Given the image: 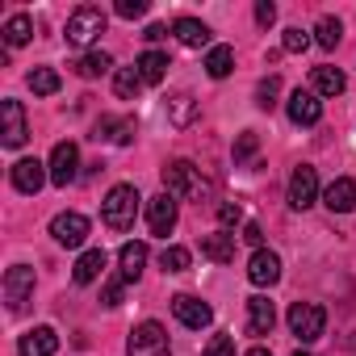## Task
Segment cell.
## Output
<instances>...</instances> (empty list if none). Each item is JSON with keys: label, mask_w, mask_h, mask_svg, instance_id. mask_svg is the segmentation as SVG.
<instances>
[{"label": "cell", "mask_w": 356, "mask_h": 356, "mask_svg": "<svg viewBox=\"0 0 356 356\" xmlns=\"http://www.w3.org/2000/svg\"><path fill=\"white\" fill-rule=\"evenodd\" d=\"M163 193H172L176 202H206L210 197V181L189 159H172L163 168Z\"/></svg>", "instance_id": "1"}, {"label": "cell", "mask_w": 356, "mask_h": 356, "mask_svg": "<svg viewBox=\"0 0 356 356\" xmlns=\"http://www.w3.org/2000/svg\"><path fill=\"white\" fill-rule=\"evenodd\" d=\"M138 189L134 185H113L109 193H105V202H101V218H105V227L109 231H130L134 227V214H138Z\"/></svg>", "instance_id": "2"}, {"label": "cell", "mask_w": 356, "mask_h": 356, "mask_svg": "<svg viewBox=\"0 0 356 356\" xmlns=\"http://www.w3.org/2000/svg\"><path fill=\"white\" fill-rule=\"evenodd\" d=\"M105 26H109L105 9H97V5H80V9L67 17L63 38H67V47H92V42L105 34Z\"/></svg>", "instance_id": "3"}, {"label": "cell", "mask_w": 356, "mask_h": 356, "mask_svg": "<svg viewBox=\"0 0 356 356\" xmlns=\"http://www.w3.org/2000/svg\"><path fill=\"white\" fill-rule=\"evenodd\" d=\"M126 356H172V339H168V331H163L155 318H147V323H138V327L130 331Z\"/></svg>", "instance_id": "4"}, {"label": "cell", "mask_w": 356, "mask_h": 356, "mask_svg": "<svg viewBox=\"0 0 356 356\" xmlns=\"http://www.w3.org/2000/svg\"><path fill=\"white\" fill-rule=\"evenodd\" d=\"M327 327V310L318 302H293L289 306V331L302 339V343H314Z\"/></svg>", "instance_id": "5"}, {"label": "cell", "mask_w": 356, "mask_h": 356, "mask_svg": "<svg viewBox=\"0 0 356 356\" xmlns=\"http://www.w3.org/2000/svg\"><path fill=\"white\" fill-rule=\"evenodd\" d=\"M318 202V172L310 163H298L289 176V206L293 210H310Z\"/></svg>", "instance_id": "6"}, {"label": "cell", "mask_w": 356, "mask_h": 356, "mask_svg": "<svg viewBox=\"0 0 356 356\" xmlns=\"http://www.w3.org/2000/svg\"><path fill=\"white\" fill-rule=\"evenodd\" d=\"M47 168H51V185H59V189H67L72 181H76V168H80V151H76V143H55V151H51V159H47Z\"/></svg>", "instance_id": "7"}, {"label": "cell", "mask_w": 356, "mask_h": 356, "mask_svg": "<svg viewBox=\"0 0 356 356\" xmlns=\"http://www.w3.org/2000/svg\"><path fill=\"white\" fill-rule=\"evenodd\" d=\"M51 235H55L59 248H80L88 239V218L76 214V210H63V214L51 218Z\"/></svg>", "instance_id": "8"}, {"label": "cell", "mask_w": 356, "mask_h": 356, "mask_svg": "<svg viewBox=\"0 0 356 356\" xmlns=\"http://www.w3.org/2000/svg\"><path fill=\"white\" fill-rule=\"evenodd\" d=\"M0 134H5V147H9V151H17V147L30 138L22 101H0Z\"/></svg>", "instance_id": "9"}, {"label": "cell", "mask_w": 356, "mask_h": 356, "mask_svg": "<svg viewBox=\"0 0 356 356\" xmlns=\"http://www.w3.org/2000/svg\"><path fill=\"white\" fill-rule=\"evenodd\" d=\"M172 314H176V323H185V327H193V331H202V327L214 323V310H210L202 298H193V293H176V298H172Z\"/></svg>", "instance_id": "10"}, {"label": "cell", "mask_w": 356, "mask_h": 356, "mask_svg": "<svg viewBox=\"0 0 356 356\" xmlns=\"http://www.w3.org/2000/svg\"><path fill=\"white\" fill-rule=\"evenodd\" d=\"M30 293H34V268L30 264H13L5 273V302H9V310L17 314L30 302Z\"/></svg>", "instance_id": "11"}, {"label": "cell", "mask_w": 356, "mask_h": 356, "mask_svg": "<svg viewBox=\"0 0 356 356\" xmlns=\"http://www.w3.org/2000/svg\"><path fill=\"white\" fill-rule=\"evenodd\" d=\"M47 181H51V168H47L42 159H17V163H13V189H17V193L34 197Z\"/></svg>", "instance_id": "12"}, {"label": "cell", "mask_w": 356, "mask_h": 356, "mask_svg": "<svg viewBox=\"0 0 356 356\" xmlns=\"http://www.w3.org/2000/svg\"><path fill=\"white\" fill-rule=\"evenodd\" d=\"M147 227H151V235H159V239H168V235L176 231V197H172V193H159V197L147 202Z\"/></svg>", "instance_id": "13"}, {"label": "cell", "mask_w": 356, "mask_h": 356, "mask_svg": "<svg viewBox=\"0 0 356 356\" xmlns=\"http://www.w3.org/2000/svg\"><path fill=\"white\" fill-rule=\"evenodd\" d=\"M248 281H252V285H260V289L277 285V281H281V256H277V252H268V248L252 252V260H248Z\"/></svg>", "instance_id": "14"}, {"label": "cell", "mask_w": 356, "mask_h": 356, "mask_svg": "<svg viewBox=\"0 0 356 356\" xmlns=\"http://www.w3.org/2000/svg\"><path fill=\"white\" fill-rule=\"evenodd\" d=\"M285 109H289V122H293V126H314V122L323 118V101H318L310 88H298V92H289Z\"/></svg>", "instance_id": "15"}, {"label": "cell", "mask_w": 356, "mask_h": 356, "mask_svg": "<svg viewBox=\"0 0 356 356\" xmlns=\"http://www.w3.org/2000/svg\"><path fill=\"white\" fill-rule=\"evenodd\" d=\"M323 206H327L331 214H352V210H356V181L335 176V181L323 189Z\"/></svg>", "instance_id": "16"}, {"label": "cell", "mask_w": 356, "mask_h": 356, "mask_svg": "<svg viewBox=\"0 0 356 356\" xmlns=\"http://www.w3.org/2000/svg\"><path fill=\"white\" fill-rule=\"evenodd\" d=\"M273 327H277V306L264 293L248 298V335H273Z\"/></svg>", "instance_id": "17"}, {"label": "cell", "mask_w": 356, "mask_h": 356, "mask_svg": "<svg viewBox=\"0 0 356 356\" xmlns=\"http://www.w3.org/2000/svg\"><path fill=\"white\" fill-rule=\"evenodd\" d=\"M92 138L97 143H118V147H126L130 138H134V118H101L97 122V130H92Z\"/></svg>", "instance_id": "18"}, {"label": "cell", "mask_w": 356, "mask_h": 356, "mask_svg": "<svg viewBox=\"0 0 356 356\" xmlns=\"http://www.w3.org/2000/svg\"><path fill=\"white\" fill-rule=\"evenodd\" d=\"M17 352H22V356H55V352H59V335H55L51 327H34V331L22 335Z\"/></svg>", "instance_id": "19"}, {"label": "cell", "mask_w": 356, "mask_h": 356, "mask_svg": "<svg viewBox=\"0 0 356 356\" xmlns=\"http://www.w3.org/2000/svg\"><path fill=\"white\" fill-rule=\"evenodd\" d=\"M172 34H176V42L181 47H210V26L206 22H197V17H176V26H172Z\"/></svg>", "instance_id": "20"}, {"label": "cell", "mask_w": 356, "mask_h": 356, "mask_svg": "<svg viewBox=\"0 0 356 356\" xmlns=\"http://www.w3.org/2000/svg\"><path fill=\"white\" fill-rule=\"evenodd\" d=\"M343 88H348V80H343L339 67H327V63H323V67L310 72V92H314V97H339Z\"/></svg>", "instance_id": "21"}, {"label": "cell", "mask_w": 356, "mask_h": 356, "mask_svg": "<svg viewBox=\"0 0 356 356\" xmlns=\"http://www.w3.org/2000/svg\"><path fill=\"white\" fill-rule=\"evenodd\" d=\"M202 256L214 260V264H231V260H235V235H227V231L206 235V239H202Z\"/></svg>", "instance_id": "22"}, {"label": "cell", "mask_w": 356, "mask_h": 356, "mask_svg": "<svg viewBox=\"0 0 356 356\" xmlns=\"http://www.w3.org/2000/svg\"><path fill=\"white\" fill-rule=\"evenodd\" d=\"M134 67H138L143 84H159V80L168 76V67H172V63H168V55H163V51H143Z\"/></svg>", "instance_id": "23"}, {"label": "cell", "mask_w": 356, "mask_h": 356, "mask_svg": "<svg viewBox=\"0 0 356 356\" xmlns=\"http://www.w3.org/2000/svg\"><path fill=\"white\" fill-rule=\"evenodd\" d=\"M118 273L126 277V281H138V273H143V264H147V243H122V252H118Z\"/></svg>", "instance_id": "24"}, {"label": "cell", "mask_w": 356, "mask_h": 356, "mask_svg": "<svg viewBox=\"0 0 356 356\" xmlns=\"http://www.w3.org/2000/svg\"><path fill=\"white\" fill-rule=\"evenodd\" d=\"M101 268H105V252H101V248H88V252L76 260L72 277H76V285H92V281L101 277Z\"/></svg>", "instance_id": "25"}, {"label": "cell", "mask_w": 356, "mask_h": 356, "mask_svg": "<svg viewBox=\"0 0 356 356\" xmlns=\"http://www.w3.org/2000/svg\"><path fill=\"white\" fill-rule=\"evenodd\" d=\"M168 122H172L176 130H185V126H193V122H197V101H193L189 92H181V97H172V101H168Z\"/></svg>", "instance_id": "26"}, {"label": "cell", "mask_w": 356, "mask_h": 356, "mask_svg": "<svg viewBox=\"0 0 356 356\" xmlns=\"http://www.w3.org/2000/svg\"><path fill=\"white\" fill-rule=\"evenodd\" d=\"M231 67H235V51H231V47H210V55H206V76H210V80H227Z\"/></svg>", "instance_id": "27"}, {"label": "cell", "mask_w": 356, "mask_h": 356, "mask_svg": "<svg viewBox=\"0 0 356 356\" xmlns=\"http://www.w3.org/2000/svg\"><path fill=\"white\" fill-rule=\"evenodd\" d=\"M105 72H113V55H105V51H88L84 59H76V76H84V80H97Z\"/></svg>", "instance_id": "28"}, {"label": "cell", "mask_w": 356, "mask_h": 356, "mask_svg": "<svg viewBox=\"0 0 356 356\" xmlns=\"http://www.w3.org/2000/svg\"><path fill=\"white\" fill-rule=\"evenodd\" d=\"M30 38H34V22H30L26 13H13V17L5 22V42H9V47H26Z\"/></svg>", "instance_id": "29"}, {"label": "cell", "mask_w": 356, "mask_h": 356, "mask_svg": "<svg viewBox=\"0 0 356 356\" xmlns=\"http://www.w3.org/2000/svg\"><path fill=\"white\" fill-rule=\"evenodd\" d=\"M138 88H143L138 67H118V72H113V92H118L122 101H134V97H138Z\"/></svg>", "instance_id": "30"}, {"label": "cell", "mask_w": 356, "mask_h": 356, "mask_svg": "<svg viewBox=\"0 0 356 356\" xmlns=\"http://www.w3.org/2000/svg\"><path fill=\"white\" fill-rule=\"evenodd\" d=\"M59 84H63V80H59L55 67H34V72H30V88H34V97H55Z\"/></svg>", "instance_id": "31"}, {"label": "cell", "mask_w": 356, "mask_h": 356, "mask_svg": "<svg viewBox=\"0 0 356 356\" xmlns=\"http://www.w3.org/2000/svg\"><path fill=\"white\" fill-rule=\"evenodd\" d=\"M339 38H343V26H339L335 17H318V26H314V42H318L323 51H335Z\"/></svg>", "instance_id": "32"}, {"label": "cell", "mask_w": 356, "mask_h": 356, "mask_svg": "<svg viewBox=\"0 0 356 356\" xmlns=\"http://www.w3.org/2000/svg\"><path fill=\"white\" fill-rule=\"evenodd\" d=\"M159 264H163V273H185V268L193 264V252L172 243V248H163V252H159Z\"/></svg>", "instance_id": "33"}, {"label": "cell", "mask_w": 356, "mask_h": 356, "mask_svg": "<svg viewBox=\"0 0 356 356\" xmlns=\"http://www.w3.org/2000/svg\"><path fill=\"white\" fill-rule=\"evenodd\" d=\"M277 97H281V80H277V76H268V80L256 84V105H260V109H273Z\"/></svg>", "instance_id": "34"}, {"label": "cell", "mask_w": 356, "mask_h": 356, "mask_svg": "<svg viewBox=\"0 0 356 356\" xmlns=\"http://www.w3.org/2000/svg\"><path fill=\"white\" fill-rule=\"evenodd\" d=\"M306 47H310V34H306V30H298V26H293V30H285V42H281V51H285V55H302Z\"/></svg>", "instance_id": "35"}, {"label": "cell", "mask_w": 356, "mask_h": 356, "mask_svg": "<svg viewBox=\"0 0 356 356\" xmlns=\"http://www.w3.org/2000/svg\"><path fill=\"white\" fill-rule=\"evenodd\" d=\"M256 147H260V138H256L252 130H243V134L235 138V163H248V159L256 155Z\"/></svg>", "instance_id": "36"}, {"label": "cell", "mask_w": 356, "mask_h": 356, "mask_svg": "<svg viewBox=\"0 0 356 356\" xmlns=\"http://www.w3.org/2000/svg\"><path fill=\"white\" fill-rule=\"evenodd\" d=\"M122 293H126V277L118 273V277H109V281H105L101 302H105V306H122Z\"/></svg>", "instance_id": "37"}, {"label": "cell", "mask_w": 356, "mask_h": 356, "mask_svg": "<svg viewBox=\"0 0 356 356\" xmlns=\"http://www.w3.org/2000/svg\"><path fill=\"white\" fill-rule=\"evenodd\" d=\"M206 356H235V335H227V331L210 335V343H206Z\"/></svg>", "instance_id": "38"}, {"label": "cell", "mask_w": 356, "mask_h": 356, "mask_svg": "<svg viewBox=\"0 0 356 356\" xmlns=\"http://www.w3.org/2000/svg\"><path fill=\"white\" fill-rule=\"evenodd\" d=\"M218 222L222 227H239L243 222V206L239 202H218Z\"/></svg>", "instance_id": "39"}, {"label": "cell", "mask_w": 356, "mask_h": 356, "mask_svg": "<svg viewBox=\"0 0 356 356\" xmlns=\"http://www.w3.org/2000/svg\"><path fill=\"white\" fill-rule=\"evenodd\" d=\"M118 17H126V22H134V17H143L147 13V0H118V9H113Z\"/></svg>", "instance_id": "40"}, {"label": "cell", "mask_w": 356, "mask_h": 356, "mask_svg": "<svg viewBox=\"0 0 356 356\" xmlns=\"http://www.w3.org/2000/svg\"><path fill=\"white\" fill-rule=\"evenodd\" d=\"M256 22H260V26H273V22H277V5L260 0V5H256Z\"/></svg>", "instance_id": "41"}, {"label": "cell", "mask_w": 356, "mask_h": 356, "mask_svg": "<svg viewBox=\"0 0 356 356\" xmlns=\"http://www.w3.org/2000/svg\"><path fill=\"white\" fill-rule=\"evenodd\" d=\"M243 243H252V248L260 252V243H264V231H260L256 222H243Z\"/></svg>", "instance_id": "42"}, {"label": "cell", "mask_w": 356, "mask_h": 356, "mask_svg": "<svg viewBox=\"0 0 356 356\" xmlns=\"http://www.w3.org/2000/svg\"><path fill=\"white\" fill-rule=\"evenodd\" d=\"M143 38H147V42H159V38H168V26H147Z\"/></svg>", "instance_id": "43"}, {"label": "cell", "mask_w": 356, "mask_h": 356, "mask_svg": "<svg viewBox=\"0 0 356 356\" xmlns=\"http://www.w3.org/2000/svg\"><path fill=\"white\" fill-rule=\"evenodd\" d=\"M248 356H273V352H268V348H252Z\"/></svg>", "instance_id": "44"}, {"label": "cell", "mask_w": 356, "mask_h": 356, "mask_svg": "<svg viewBox=\"0 0 356 356\" xmlns=\"http://www.w3.org/2000/svg\"><path fill=\"white\" fill-rule=\"evenodd\" d=\"M293 356H314V352H302V348H298V352H293Z\"/></svg>", "instance_id": "45"}]
</instances>
